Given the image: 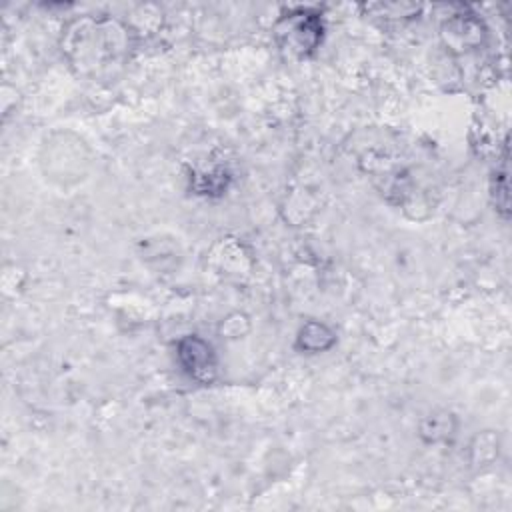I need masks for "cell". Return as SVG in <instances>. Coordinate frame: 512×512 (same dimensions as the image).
Segmentation results:
<instances>
[{
    "label": "cell",
    "instance_id": "7a4b0ae2",
    "mask_svg": "<svg viewBox=\"0 0 512 512\" xmlns=\"http://www.w3.org/2000/svg\"><path fill=\"white\" fill-rule=\"evenodd\" d=\"M278 46L290 56H310L322 40V18L310 8H296L282 14L274 26Z\"/></svg>",
    "mask_w": 512,
    "mask_h": 512
},
{
    "label": "cell",
    "instance_id": "5b68a950",
    "mask_svg": "<svg viewBox=\"0 0 512 512\" xmlns=\"http://www.w3.org/2000/svg\"><path fill=\"white\" fill-rule=\"evenodd\" d=\"M336 342V334L322 322H306L296 336V346L304 352H322Z\"/></svg>",
    "mask_w": 512,
    "mask_h": 512
},
{
    "label": "cell",
    "instance_id": "3957f363",
    "mask_svg": "<svg viewBox=\"0 0 512 512\" xmlns=\"http://www.w3.org/2000/svg\"><path fill=\"white\" fill-rule=\"evenodd\" d=\"M176 350H178L176 354H178L180 366L192 380L200 384H210L216 378L218 362L210 342H206L196 334H190L178 340Z\"/></svg>",
    "mask_w": 512,
    "mask_h": 512
},
{
    "label": "cell",
    "instance_id": "6da1fadb",
    "mask_svg": "<svg viewBox=\"0 0 512 512\" xmlns=\"http://www.w3.org/2000/svg\"><path fill=\"white\" fill-rule=\"evenodd\" d=\"M112 20L76 22L66 38V54L82 74L98 76L112 70L124 58L126 40Z\"/></svg>",
    "mask_w": 512,
    "mask_h": 512
},
{
    "label": "cell",
    "instance_id": "277c9868",
    "mask_svg": "<svg viewBox=\"0 0 512 512\" xmlns=\"http://www.w3.org/2000/svg\"><path fill=\"white\" fill-rule=\"evenodd\" d=\"M458 18H450L444 26V36H448L450 44H456L458 48H468V46H476L482 40V30H480V22L472 20L470 16H460Z\"/></svg>",
    "mask_w": 512,
    "mask_h": 512
}]
</instances>
